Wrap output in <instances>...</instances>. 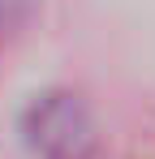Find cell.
Listing matches in <instances>:
<instances>
[{
  "mask_svg": "<svg viewBox=\"0 0 155 159\" xmlns=\"http://www.w3.org/2000/svg\"><path fill=\"white\" fill-rule=\"evenodd\" d=\"M22 142L30 159H95L99 155V120L78 90L52 86L26 103Z\"/></svg>",
  "mask_w": 155,
  "mask_h": 159,
  "instance_id": "obj_1",
  "label": "cell"
}]
</instances>
